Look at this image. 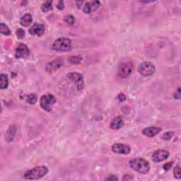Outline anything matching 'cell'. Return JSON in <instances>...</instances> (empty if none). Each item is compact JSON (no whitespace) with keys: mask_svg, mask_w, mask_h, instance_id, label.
Instances as JSON below:
<instances>
[{"mask_svg":"<svg viewBox=\"0 0 181 181\" xmlns=\"http://www.w3.org/2000/svg\"><path fill=\"white\" fill-rule=\"evenodd\" d=\"M173 134H174V133H173V132H165V133H164V134L162 135L161 139L168 141V140H170V139L172 138L173 136Z\"/></svg>","mask_w":181,"mask_h":181,"instance_id":"cb8c5ba5","label":"cell"},{"mask_svg":"<svg viewBox=\"0 0 181 181\" xmlns=\"http://www.w3.org/2000/svg\"><path fill=\"white\" fill-rule=\"evenodd\" d=\"M67 77L75 83L78 91H81L84 86V80L82 75L78 72H70L68 74Z\"/></svg>","mask_w":181,"mask_h":181,"instance_id":"52a82bcc","label":"cell"},{"mask_svg":"<svg viewBox=\"0 0 181 181\" xmlns=\"http://www.w3.org/2000/svg\"><path fill=\"white\" fill-rule=\"evenodd\" d=\"M41 9L43 12H48L50 10L52 9V2L47 1L42 4Z\"/></svg>","mask_w":181,"mask_h":181,"instance_id":"ffe728a7","label":"cell"},{"mask_svg":"<svg viewBox=\"0 0 181 181\" xmlns=\"http://www.w3.org/2000/svg\"><path fill=\"white\" fill-rule=\"evenodd\" d=\"M112 151L115 154H128L131 152V148L126 144H115L112 146Z\"/></svg>","mask_w":181,"mask_h":181,"instance_id":"9c48e42d","label":"cell"},{"mask_svg":"<svg viewBox=\"0 0 181 181\" xmlns=\"http://www.w3.org/2000/svg\"><path fill=\"white\" fill-rule=\"evenodd\" d=\"M172 165H173V162L166 163V164H164V169L165 170H169L170 168L172 167Z\"/></svg>","mask_w":181,"mask_h":181,"instance_id":"f1b7e54d","label":"cell"},{"mask_svg":"<svg viewBox=\"0 0 181 181\" xmlns=\"http://www.w3.org/2000/svg\"><path fill=\"white\" fill-rule=\"evenodd\" d=\"M52 49L57 52H68L72 49L71 40L67 38H60L52 44Z\"/></svg>","mask_w":181,"mask_h":181,"instance_id":"3957f363","label":"cell"},{"mask_svg":"<svg viewBox=\"0 0 181 181\" xmlns=\"http://www.w3.org/2000/svg\"><path fill=\"white\" fill-rule=\"evenodd\" d=\"M9 79L8 76L5 74H2L0 76V88L5 89L8 87Z\"/></svg>","mask_w":181,"mask_h":181,"instance_id":"e0dca14e","label":"cell"},{"mask_svg":"<svg viewBox=\"0 0 181 181\" xmlns=\"http://www.w3.org/2000/svg\"><path fill=\"white\" fill-rule=\"evenodd\" d=\"M48 169L45 166H37L25 172L24 177L27 180H38L47 174Z\"/></svg>","mask_w":181,"mask_h":181,"instance_id":"7a4b0ae2","label":"cell"},{"mask_svg":"<svg viewBox=\"0 0 181 181\" xmlns=\"http://www.w3.org/2000/svg\"><path fill=\"white\" fill-rule=\"evenodd\" d=\"M14 130H16V128H15V126L14 125H12V126H11V127H9V129H8V131H7V133L6 134V139H7V140L9 142L12 141L13 139H14L15 133H13L12 134V132H14Z\"/></svg>","mask_w":181,"mask_h":181,"instance_id":"ac0fdd59","label":"cell"},{"mask_svg":"<svg viewBox=\"0 0 181 181\" xmlns=\"http://www.w3.org/2000/svg\"><path fill=\"white\" fill-rule=\"evenodd\" d=\"M181 96V93H180V88L179 87L178 88L177 91H175V93H174V98H177V99H180Z\"/></svg>","mask_w":181,"mask_h":181,"instance_id":"83f0119b","label":"cell"},{"mask_svg":"<svg viewBox=\"0 0 181 181\" xmlns=\"http://www.w3.org/2000/svg\"><path fill=\"white\" fill-rule=\"evenodd\" d=\"M118 100L120 102L122 103V102H124V101L126 100V96L124 95V93H120L118 95Z\"/></svg>","mask_w":181,"mask_h":181,"instance_id":"4316f807","label":"cell"},{"mask_svg":"<svg viewBox=\"0 0 181 181\" xmlns=\"http://www.w3.org/2000/svg\"><path fill=\"white\" fill-rule=\"evenodd\" d=\"M62 65H63L62 60L56 59L48 63L46 65V67H45V70H46L48 73H52L55 72L56 70H59Z\"/></svg>","mask_w":181,"mask_h":181,"instance_id":"30bf717a","label":"cell"},{"mask_svg":"<svg viewBox=\"0 0 181 181\" xmlns=\"http://www.w3.org/2000/svg\"><path fill=\"white\" fill-rule=\"evenodd\" d=\"M122 180H133V177L130 175H124L123 178H122Z\"/></svg>","mask_w":181,"mask_h":181,"instance_id":"4dcf8cb0","label":"cell"},{"mask_svg":"<svg viewBox=\"0 0 181 181\" xmlns=\"http://www.w3.org/2000/svg\"><path fill=\"white\" fill-rule=\"evenodd\" d=\"M45 32V26L43 24H35L29 29V34L35 36H41Z\"/></svg>","mask_w":181,"mask_h":181,"instance_id":"7c38bea8","label":"cell"},{"mask_svg":"<svg viewBox=\"0 0 181 181\" xmlns=\"http://www.w3.org/2000/svg\"><path fill=\"white\" fill-rule=\"evenodd\" d=\"M33 21L32 15L30 14H25L21 17V20H20V23L21 25L23 26H29V25L31 24Z\"/></svg>","mask_w":181,"mask_h":181,"instance_id":"2e32d148","label":"cell"},{"mask_svg":"<svg viewBox=\"0 0 181 181\" xmlns=\"http://www.w3.org/2000/svg\"><path fill=\"white\" fill-rule=\"evenodd\" d=\"M155 71H156V67L153 65L152 62H144L140 64L138 67V72L144 76H149L154 75Z\"/></svg>","mask_w":181,"mask_h":181,"instance_id":"5b68a950","label":"cell"},{"mask_svg":"<svg viewBox=\"0 0 181 181\" xmlns=\"http://www.w3.org/2000/svg\"><path fill=\"white\" fill-rule=\"evenodd\" d=\"M173 174H174V177L178 179H180L181 178L180 175V166H176L173 170Z\"/></svg>","mask_w":181,"mask_h":181,"instance_id":"484cf974","label":"cell"},{"mask_svg":"<svg viewBox=\"0 0 181 181\" xmlns=\"http://www.w3.org/2000/svg\"><path fill=\"white\" fill-rule=\"evenodd\" d=\"M129 166L135 171L142 174L149 173L150 170L149 163L142 158H136L129 161Z\"/></svg>","mask_w":181,"mask_h":181,"instance_id":"6da1fadb","label":"cell"},{"mask_svg":"<svg viewBox=\"0 0 181 181\" xmlns=\"http://www.w3.org/2000/svg\"><path fill=\"white\" fill-rule=\"evenodd\" d=\"M161 131V128H160V127H149L144 129L143 131H142V133L148 137H153L156 136L157 134H159Z\"/></svg>","mask_w":181,"mask_h":181,"instance_id":"5bb4252c","label":"cell"},{"mask_svg":"<svg viewBox=\"0 0 181 181\" xmlns=\"http://www.w3.org/2000/svg\"><path fill=\"white\" fill-rule=\"evenodd\" d=\"M133 70V64L130 61L122 62L118 67V75L121 78H127L130 75Z\"/></svg>","mask_w":181,"mask_h":181,"instance_id":"8992f818","label":"cell"},{"mask_svg":"<svg viewBox=\"0 0 181 181\" xmlns=\"http://www.w3.org/2000/svg\"><path fill=\"white\" fill-rule=\"evenodd\" d=\"M124 125V121L122 117L118 116L115 118L110 123V127L112 129H119Z\"/></svg>","mask_w":181,"mask_h":181,"instance_id":"9a60e30c","label":"cell"},{"mask_svg":"<svg viewBox=\"0 0 181 181\" xmlns=\"http://www.w3.org/2000/svg\"><path fill=\"white\" fill-rule=\"evenodd\" d=\"M81 57L80 56H72L69 60H70V63L75 64V65H77V64H79L81 61Z\"/></svg>","mask_w":181,"mask_h":181,"instance_id":"603a6c76","label":"cell"},{"mask_svg":"<svg viewBox=\"0 0 181 181\" xmlns=\"http://www.w3.org/2000/svg\"><path fill=\"white\" fill-rule=\"evenodd\" d=\"M100 6V2L98 1H93L91 2H86L84 7V12L85 14H91L93 11L98 8Z\"/></svg>","mask_w":181,"mask_h":181,"instance_id":"4fadbf2b","label":"cell"},{"mask_svg":"<svg viewBox=\"0 0 181 181\" xmlns=\"http://www.w3.org/2000/svg\"><path fill=\"white\" fill-rule=\"evenodd\" d=\"M29 53H30V51L26 45L20 44L19 46L16 48L15 56H16V57L17 58V59H20V58H25L29 55Z\"/></svg>","mask_w":181,"mask_h":181,"instance_id":"8fae6325","label":"cell"},{"mask_svg":"<svg viewBox=\"0 0 181 181\" xmlns=\"http://www.w3.org/2000/svg\"><path fill=\"white\" fill-rule=\"evenodd\" d=\"M57 7L58 8V9L63 10L64 8H65V6H64V2L63 1H60L59 2H58Z\"/></svg>","mask_w":181,"mask_h":181,"instance_id":"f546056e","label":"cell"},{"mask_svg":"<svg viewBox=\"0 0 181 181\" xmlns=\"http://www.w3.org/2000/svg\"><path fill=\"white\" fill-rule=\"evenodd\" d=\"M0 30H1V34L5 35H9L11 34V30H10L7 24H4V23H1L0 25Z\"/></svg>","mask_w":181,"mask_h":181,"instance_id":"d6986e66","label":"cell"},{"mask_svg":"<svg viewBox=\"0 0 181 181\" xmlns=\"http://www.w3.org/2000/svg\"><path fill=\"white\" fill-rule=\"evenodd\" d=\"M118 178L115 175H111V176L106 178V180H118Z\"/></svg>","mask_w":181,"mask_h":181,"instance_id":"1f68e13d","label":"cell"},{"mask_svg":"<svg viewBox=\"0 0 181 181\" xmlns=\"http://www.w3.org/2000/svg\"><path fill=\"white\" fill-rule=\"evenodd\" d=\"M169 156V152L164 149H159L156 150L154 152L152 155L153 160L154 162L159 163L167 159Z\"/></svg>","mask_w":181,"mask_h":181,"instance_id":"ba28073f","label":"cell"},{"mask_svg":"<svg viewBox=\"0 0 181 181\" xmlns=\"http://www.w3.org/2000/svg\"><path fill=\"white\" fill-rule=\"evenodd\" d=\"M26 101L29 103L31 104V105H34V104L36 103L38 101V97L36 96V94H34V93L29 94V95L27 96Z\"/></svg>","mask_w":181,"mask_h":181,"instance_id":"44dd1931","label":"cell"},{"mask_svg":"<svg viewBox=\"0 0 181 181\" xmlns=\"http://www.w3.org/2000/svg\"><path fill=\"white\" fill-rule=\"evenodd\" d=\"M16 34L17 38L19 39H22L25 37V31L22 29H18L16 31Z\"/></svg>","mask_w":181,"mask_h":181,"instance_id":"d4e9b609","label":"cell"},{"mask_svg":"<svg viewBox=\"0 0 181 181\" xmlns=\"http://www.w3.org/2000/svg\"><path fill=\"white\" fill-rule=\"evenodd\" d=\"M64 21H65V22L67 23V24L69 25H72L75 24V17H74L72 15H67V16H65Z\"/></svg>","mask_w":181,"mask_h":181,"instance_id":"7402d4cb","label":"cell"},{"mask_svg":"<svg viewBox=\"0 0 181 181\" xmlns=\"http://www.w3.org/2000/svg\"><path fill=\"white\" fill-rule=\"evenodd\" d=\"M56 103L55 97L52 94H46L43 95L40 98V107L45 111L49 112L52 110V106Z\"/></svg>","mask_w":181,"mask_h":181,"instance_id":"277c9868","label":"cell"}]
</instances>
